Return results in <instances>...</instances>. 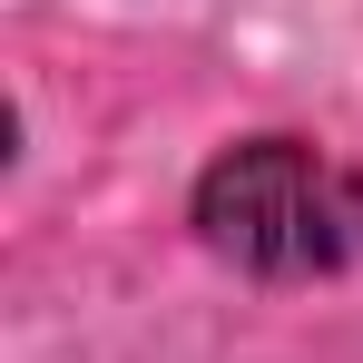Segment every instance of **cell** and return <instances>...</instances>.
<instances>
[{
  "mask_svg": "<svg viewBox=\"0 0 363 363\" xmlns=\"http://www.w3.org/2000/svg\"><path fill=\"white\" fill-rule=\"evenodd\" d=\"M196 236L245 275H334L363 255V177L304 138H245L196 177Z\"/></svg>",
  "mask_w": 363,
  "mask_h": 363,
  "instance_id": "6da1fadb",
  "label": "cell"
}]
</instances>
